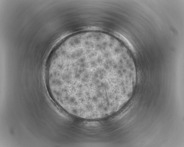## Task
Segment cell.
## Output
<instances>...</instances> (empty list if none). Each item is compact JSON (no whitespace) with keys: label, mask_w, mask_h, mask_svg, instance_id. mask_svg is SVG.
Instances as JSON below:
<instances>
[{"label":"cell","mask_w":184,"mask_h":147,"mask_svg":"<svg viewBox=\"0 0 184 147\" xmlns=\"http://www.w3.org/2000/svg\"><path fill=\"white\" fill-rule=\"evenodd\" d=\"M77 59L79 68L75 69L77 78L72 80L73 89L83 95H105L120 90L130 76L128 69L116 57L90 52Z\"/></svg>","instance_id":"6da1fadb"}]
</instances>
